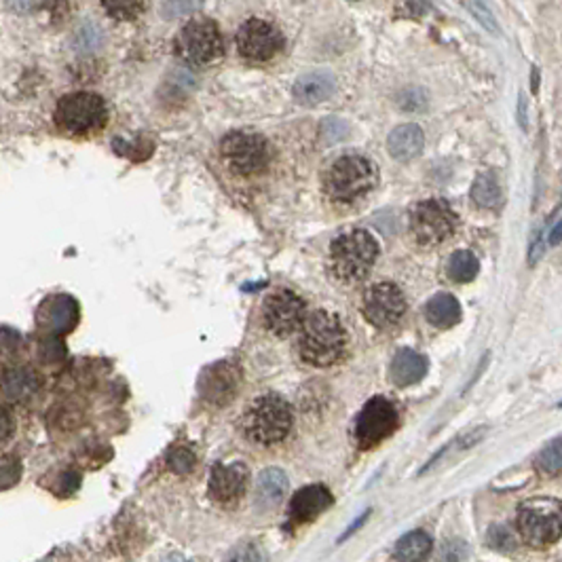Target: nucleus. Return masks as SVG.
Wrapping results in <instances>:
<instances>
[{"label": "nucleus", "instance_id": "1", "mask_svg": "<svg viewBox=\"0 0 562 562\" xmlns=\"http://www.w3.org/2000/svg\"><path fill=\"white\" fill-rule=\"evenodd\" d=\"M347 349V333L334 314L315 311L304 317L298 339L301 358L311 366L326 368L336 364Z\"/></svg>", "mask_w": 562, "mask_h": 562}, {"label": "nucleus", "instance_id": "4", "mask_svg": "<svg viewBox=\"0 0 562 562\" xmlns=\"http://www.w3.org/2000/svg\"><path fill=\"white\" fill-rule=\"evenodd\" d=\"M290 406L277 396H262L254 399L243 417V432L256 445H277L290 434Z\"/></svg>", "mask_w": 562, "mask_h": 562}, {"label": "nucleus", "instance_id": "22", "mask_svg": "<svg viewBox=\"0 0 562 562\" xmlns=\"http://www.w3.org/2000/svg\"><path fill=\"white\" fill-rule=\"evenodd\" d=\"M432 552V537L426 530H412L396 543V558L399 562H423Z\"/></svg>", "mask_w": 562, "mask_h": 562}, {"label": "nucleus", "instance_id": "14", "mask_svg": "<svg viewBox=\"0 0 562 562\" xmlns=\"http://www.w3.org/2000/svg\"><path fill=\"white\" fill-rule=\"evenodd\" d=\"M241 383V370L233 361H218L205 368L199 379V393L211 406H224L237 396Z\"/></svg>", "mask_w": 562, "mask_h": 562}, {"label": "nucleus", "instance_id": "25", "mask_svg": "<svg viewBox=\"0 0 562 562\" xmlns=\"http://www.w3.org/2000/svg\"><path fill=\"white\" fill-rule=\"evenodd\" d=\"M106 14L115 20H136L146 9V0H102Z\"/></svg>", "mask_w": 562, "mask_h": 562}, {"label": "nucleus", "instance_id": "6", "mask_svg": "<svg viewBox=\"0 0 562 562\" xmlns=\"http://www.w3.org/2000/svg\"><path fill=\"white\" fill-rule=\"evenodd\" d=\"M457 229V214L445 199H426L410 210V233L418 246H440Z\"/></svg>", "mask_w": 562, "mask_h": 562}, {"label": "nucleus", "instance_id": "28", "mask_svg": "<svg viewBox=\"0 0 562 562\" xmlns=\"http://www.w3.org/2000/svg\"><path fill=\"white\" fill-rule=\"evenodd\" d=\"M467 9H470V14L476 17V20L482 23L491 34H501V26L497 23L495 14H492L491 7L484 3V0H467Z\"/></svg>", "mask_w": 562, "mask_h": 562}, {"label": "nucleus", "instance_id": "2", "mask_svg": "<svg viewBox=\"0 0 562 562\" xmlns=\"http://www.w3.org/2000/svg\"><path fill=\"white\" fill-rule=\"evenodd\" d=\"M379 256V243L368 230H351L336 237L330 246V271L342 284H358L372 271Z\"/></svg>", "mask_w": 562, "mask_h": 562}, {"label": "nucleus", "instance_id": "9", "mask_svg": "<svg viewBox=\"0 0 562 562\" xmlns=\"http://www.w3.org/2000/svg\"><path fill=\"white\" fill-rule=\"evenodd\" d=\"M560 520L558 501H529L518 511V530L530 546L543 548L560 537Z\"/></svg>", "mask_w": 562, "mask_h": 562}, {"label": "nucleus", "instance_id": "21", "mask_svg": "<svg viewBox=\"0 0 562 562\" xmlns=\"http://www.w3.org/2000/svg\"><path fill=\"white\" fill-rule=\"evenodd\" d=\"M426 317L427 322L436 328H453L454 323H459L461 320V304L457 298L448 292H438V295L432 296L426 304Z\"/></svg>", "mask_w": 562, "mask_h": 562}, {"label": "nucleus", "instance_id": "20", "mask_svg": "<svg viewBox=\"0 0 562 562\" xmlns=\"http://www.w3.org/2000/svg\"><path fill=\"white\" fill-rule=\"evenodd\" d=\"M288 492V476L277 467H268L256 480V508L273 510L277 508Z\"/></svg>", "mask_w": 562, "mask_h": 562}, {"label": "nucleus", "instance_id": "15", "mask_svg": "<svg viewBox=\"0 0 562 562\" xmlns=\"http://www.w3.org/2000/svg\"><path fill=\"white\" fill-rule=\"evenodd\" d=\"M248 486V467L243 464H218L210 476V495L218 503H235Z\"/></svg>", "mask_w": 562, "mask_h": 562}, {"label": "nucleus", "instance_id": "31", "mask_svg": "<svg viewBox=\"0 0 562 562\" xmlns=\"http://www.w3.org/2000/svg\"><path fill=\"white\" fill-rule=\"evenodd\" d=\"M227 562H267V554L256 543H241L227 556Z\"/></svg>", "mask_w": 562, "mask_h": 562}, {"label": "nucleus", "instance_id": "17", "mask_svg": "<svg viewBox=\"0 0 562 562\" xmlns=\"http://www.w3.org/2000/svg\"><path fill=\"white\" fill-rule=\"evenodd\" d=\"M426 146V134L415 123H404L387 137V151L398 161H412Z\"/></svg>", "mask_w": 562, "mask_h": 562}, {"label": "nucleus", "instance_id": "19", "mask_svg": "<svg viewBox=\"0 0 562 562\" xmlns=\"http://www.w3.org/2000/svg\"><path fill=\"white\" fill-rule=\"evenodd\" d=\"M334 93V77L326 70H315L303 74L295 83V98L303 106L322 104Z\"/></svg>", "mask_w": 562, "mask_h": 562}, {"label": "nucleus", "instance_id": "33", "mask_svg": "<svg viewBox=\"0 0 562 562\" xmlns=\"http://www.w3.org/2000/svg\"><path fill=\"white\" fill-rule=\"evenodd\" d=\"M558 241H560V218H558V211H556L554 229H552V233H549V237H548V243H549V246H558Z\"/></svg>", "mask_w": 562, "mask_h": 562}, {"label": "nucleus", "instance_id": "10", "mask_svg": "<svg viewBox=\"0 0 562 562\" xmlns=\"http://www.w3.org/2000/svg\"><path fill=\"white\" fill-rule=\"evenodd\" d=\"M307 317V307L301 296H296L290 290H277L271 296H267L262 304V320L271 334L286 339L298 333Z\"/></svg>", "mask_w": 562, "mask_h": 562}, {"label": "nucleus", "instance_id": "18", "mask_svg": "<svg viewBox=\"0 0 562 562\" xmlns=\"http://www.w3.org/2000/svg\"><path fill=\"white\" fill-rule=\"evenodd\" d=\"M427 374V360L412 349H399L389 366V379L396 387H410Z\"/></svg>", "mask_w": 562, "mask_h": 562}, {"label": "nucleus", "instance_id": "7", "mask_svg": "<svg viewBox=\"0 0 562 562\" xmlns=\"http://www.w3.org/2000/svg\"><path fill=\"white\" fill-rule=\"evenodd\" d=\"M176 52L184 61L192 66H208L211 61L220 60L224 52L222 34L216 22L211 20H192L178 34Z\"/></svg>", "mask_w": 562, "mask_h": 562}, {"label": "nucleus", "instance_id": "30", "mask_svg": "<svg viewBox=\"0 0 562 562\" xmlns=\"http://www.w3.org/2000/svg\"><path fill=\"white\" fill-rule=\"evenodd\" d=\"M167 464H170L172 472L180 473V476H184V473H191L192 470H195V464H197V457L192 454V451H189V448H173V451L170 453V457H167Z\"/></svg>", "mask_w": 562, "mask_h": 562}, {"label": "nucleus", "instance_id": "26", "mask_svg": "<svg viewBox=\"0 0 562 562\" xmlns=\"http://www.w3.org/2000/svg\"><path fill=\"white\" fill-rule=\"evenodd\" d=\"M203 7V0H161L159 11L165 20H176L183 15H195Z\"/></svg>", "mask_w": 562, "mask_h": 562}, {"label": "nucleus", "instance_id": "8", "mask_svg": "<svg viewBox=\"0 0 562 562\" xmlns=\"http://www.w3.org/2000/svg\"><path fill=\"white\" fill-rule=\"evenodd\" d=\"M222 159L239 176H254L268 164L267 140L254 131H233L222 140Z\"/></svg>", "mask_w": 562, "mask_h": 562}, {"label": "nucleus", "instance_id": "13", "mask_svg": "<svg viewBox=\"0 0 562 562\" xmlns=\"http://www.w3.org/2000/svg\"><path fill=\"white\" fill-rule=\"evenodd\" d=\"M284 39L273 23L262 20H248L237 33V49L243 58L252 61H267L281 52Z\"/></svg>", "mask_w": 562, "mask_h": 562}, {"label": "nucleus", "instance_id": "24", "mask_svg": "<svg viewBox=\"0 0 562 562\" xmlns=\"http://www.w3.org/2000/svg\"><path fill=\"white\" fill-rule=\"evenodd\" d=\"M472 199L476 201L478 208H497L501 201V189L492 173H482L476 178V183L472 186Z\"/></svg>", "mask_w": 562, "mask_h": 562}, {"label": "nucleus", "instance_id": "16", "mask_svg": "<svg viewBox=\"0 0 562 562\" xmlns=\"http://www.w3.org/2000/svg\"><path fill=\"white\" fill-rule=\"evenodd\" d=\"M330 505H333V495H330L326 486H304L292 499L290 516L295 522H311L320 514H323Z\"/></svg>", "mask_w": 562, "mask_h": 562}, {"label": "nucleus", "instance_id": "11", "mask_svg": "<svg viewBox=\"0 0 562 562\" xmlns=\"http://www.w3.org/2000/svg\"><path fill=\"white\" fill-rule=\"evenodd\" d=\"M398 410L385 398L368 399L355 421V440L361 448H372L396 432Z\"/></svg>", "mask_w": 562, "mask_h": 562}, {"label": "nucleus", "instance_id": "23", "mask_svg": "<svg viewBox=\"0 0 562 562\" xmlns=\"http://www.w3.org/2000/svg\"><path fill=\"white\" fill-rule=\"evenodd\" d=\"M478 271H480V262L476 256H473L472 252H467V249H459V252H454L446 267L448 277H451L454 284H470L472 279H476Z\"/></svg>", "mask_w": 562, "mask_h": 562}, {"label": "nucleus", "instance_id": "5", "mask_svg": "<svg viewBox=\"0 0 562 562\" xmlns=\"http://www.w3.org/2000/svg\"><path fill=\"white\" fill-rule=\"evenodd\" d=\"M55 121L68 134L87 136L104 127L108 121V110L104 99L96 93L79 91L60 99L55 106Z\"/></svg>", "mask_w": 562, "mask_h": 562}, {"label": "nucleus", "instance_id": "27", "mask_svg": "<svg viewBox=\"0 0 562 562\" xmlns=\"http://www.w3.org/2000/svg\"><path fill=\"white\" fill-rule=\"evenodd\" d=\"M562 465V446L560 440H554L552 445H548L543 451L537 454V467L541 472L549 473V476H558Z\"/></svg>", "mask_w": 562, "mask_h": 562}, {"label": "nucleus", "instance_id": "34", "mask_svg": "<svg viewBox=\"0 0 562 562\" xmlns=\"http://www.w3.org/2000/svg\"><path fill=\"white\" fill-rule=\"evenodd\" d=\"M164 562H191V560L183 558V556H170V558H165Z\"/></svg>", "mask_w": 562, "mask_h": 562}, {"label": "nucleus", "instance_id": "12", "mask_svg": "<svg viewBox=\"0 0 562 562\" xmlns=\"http://www.w3.org/2000/svg\"><path fill=\"white\" fill-rule=\"evenodd\" d=\"M366 320L377 328H391L406 314V298L402 290L393 284H377L364 295Z\"/></svg>", "mask_w": 562, "mask_h": 562}, {"label": "nucleus", "instance_id": "32", "mask_svg": "<svg viewBox=\"0 0 562 562\" xmlns=\"http://www.w3.org/2000/svg\"><path fill=\"white\" fill-rule=\"evenodd\" d=\"M518 121H520L522 129H529L527 125V96L520 93V102H518Z\"/></svg>", "mask_w": 562, "mask_h": 562}, {"label": "nucleus", "instance_id": "3", "mask_svg": "<svg viewBox=\"0 0 562 562\" xmlns=\"http://www.w3.org/2000/svg\"><path fill=\"white\" fill-rule=\"evenodd\" d=\"M379 180L377 164L364 155L336 159L323 178V191L336 203H351L374 189Z\"/></svg>", "mask_w": 562, "mask_h": 562}, {"label": "nucleus", "instance_id": "29", "mask_svg": "<svg viewBox=\"0 0 562 562\" xmlns=\"http://www.w3.org/2000/svg\"><path fill=\"white\" fill-rule=\"evenodd\" d=\"M486 543L492 549H499V552H510V549L516 548V535L511 533V529L503 527V524H499V527H491L489 535H486Z\"/></svg>", "mask_w": 562, "mask_h": 562}]
</instances>
